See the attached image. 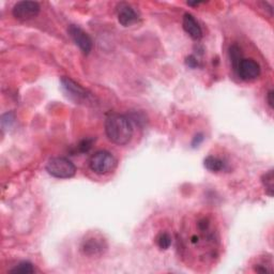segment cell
<instances>
[{
    "mask_svg": "<svg viewBox=\"0 0 274 274\" xmlns=\"http://www.w3.org/2000/svg\"><path fill=\"white\" fill-rule=\"evenodd\" d=\"M93 142H94L93 138H86L84 140H81V142L78 145L79 151L80 152H87L92 147Z\"/></svg>",
    "mask_w": 274,
    "mask_h": 274,
    "instance_id": "cell-16",
    "label": "cell"
},
{
    "mask_svg": "<svg viewBox=\"0 0 274 274\" xmlns=\"http://www.w3.org/2000/svg\"><path fill=\"white\" fill-rule=\"evenodd\" d=\"M47 173L58 179H69L76 173V167L66 158H51L46 164Z\"/></svg>",
    "mask_w": 274,
    "mask_h": 274,
    "instance_id": "cell-2",
    "label": "cell"
},
{
    "mask_svg": "<svg viewBox=\"0 0 274 274\" xmlns=\"http://www.w3.org/2000/svg\"><path fill=\"white\" fill-rule=\"evenodd\" d=\"M229 56H231V60L234 66V70L236 71L237 66H238L239 62L242 60V54H241L240 47L238 45H236V44L232 45L231 48H229Z\"/></svg>",
    "mask_w": 274,
    "mask_h": 274,
    "instance_id": "cell-13",
    "label": "cell"
},
{
    "mask_svg": "<svg viewBox=\"0 0 274 274\" xmlns=\"http://www.w3.org/2000/svg\"><path fill=\"white\" fill-rule=\"evenodd\" d=\"M10 272L28 274V273H33L34 268H33V265L30 264L29 262H23V263H20L17 266L14 267V268Z\"/></svg>",
    "mask_w": 274,
    "mask_h": 274,
    "instance_id": "cell-15",
    "label": "cell"
},
{
    "mask_svg": "<svg viewBox=\"0 0 274 274\" xmlns=\"http://www.w3.org/2000/svg\"><path fill=\"white\" fill-rule=\"evenodd\" d=\"M237 74L242 80L252 81L261 75V65L253 59L242 58V60L239 62L238 66L236 69Z\"/></svg>",
    "mask_w": 274,
    "mask_h": 274,
    "instance_id": "cell-5",
    "label": "cell"
},
{
    "mask_svg": "<svg viewBox=\"0 0 274 274\" xmlns=\"http://www.w3.org/2000/svg\"><path fill=\"white\" fill-rule=\"evenodd\" d=\"M157 244L161 250H167L172 246V237L167 233H161L157 237Z\"/></svg>",
    "mask_w": 274,
    "mask_h": 274,
    "instance_id": "cell-14",
    "label": "cell"
},
{
    "mask_svg": "<svg viewBox=\"0 0 274 274\" xmlns=\"http://www.w3.org/2000/svg\"><path fill=\"white\" fill-rule=\"evenodd\" d=\"M205 167L213 173H218L225 168V163L223 160H221L213 155H209L205 159Z\"/></svg>",
    "mask_w": 274,
    "mask_h": 274,
    "instance_id": "cell-11",
    "label": "cell"
},
{
    "mask_svg": "<svg viewBox=\"0 0 274 274\" xmlns=\"http://www.w3.org/2000/svg\"><path fill=\"white\" fill-rule=\"evenodd\" d=\"M61 87L65 94L68 95V98L75 103H79V104L83 103V104H86V103H91L93 100L90 92L86 90V89L84 87H81L79 84L72 80L71 78L62 77Z\"/></svg>",
    "mask_w": 274,
    "mask_h": 274,
    "instance_id": "cell-4",
    "label": "cell"
},
{
    "mask_svg": "<svg viewBox=\"0 0 274 274\" xmlns=\"http://www.w3.org/2000/svg\"><path fill=\"white\" fill-rule=\"evenodd\" d=\"M117 16L119 23L124 27L135 24L138 19L137 12L133 9L132 5L125 2H121L117 5Z\"/></svg>",
    "mask_w": 274,
    "mask_h": 274,
    "instance_id": "cell-9",
    "label": "cell"
},
{
    "mask_svg": "<svg viewBox=\"0 0 274 274\" xmlns=\"http://www.w3.org/2000/svg\"><path fill=\"white\" fill-rule=\"evenodd\" d=\"M14 121V116L12 113H6L5 115L2 116L1 118V123L2 127H10L11 123Z\"/></svg>",
    "mask_w": 274,
    "mask_h": 274,
    "instance_id": "cell-18",
    "label": "cell"
},
{
    "mask_svg": "<svg viewBox=\"0 0 274 274\" xmlns=\"http://www.w3.org/2000/svg\"><path fill=\"white\" fill-rule=\"evenodd\" d=\"M105 133L110 142L124 146L131 142L133 136L132 123L123 115H112L105 121Z\"/></svg>",
    "mask_w": 274,
    "mask_h": 274,
    "instance_id": "cell-1",
    "label": "cell"
},
{
    "mask_svg": "<svg viewBox=\"0 0 274 274\" xmlns=\"http://www.w3.org/2000/svg\"><path fill=\"white\" fill-rule=\"evenodd\" d=\"M262 183L266 190V193L269 196H273L274 194V175L273 169L267 172L262 177Z\"/></svg>",
    "mask_w": 274,
    "mask_h": 274,
    "instance_id": "cell-12",
    "label": "cell"
},
{
    "mask_svg": "<svg viewBox=\"0 0 274 274\" xmlns=\"http://www.w3.org/2000/svg\"><path fill=\"white\" fill-rule=\"evenodd\" d=\"M13 15L20 20H28L40 13V5L34 1H19L13 6Z\"/></svg>",
    "mask_w": 274,
    "mask_h": 274,
    "instance_id": "cell-8",
    "label": "cell"
},
{
    "mask_svg": "<svg viewBox=\"0 0 274 274\" xmlns=\"http://www.w3.org/2000/svg\"><path fill=\"white\" fill-rule=\"evenodd\" d=\"M182 26L186 31L193 40H201L203 38L202 27L199 26L195 17L190 13H186L183 16Z\"/></svg>",
    "mask_w": 274,
    "mask_h": 274,
    "instance_id": "cell-10",
    "label": "cell"
},
{
    "mask_svg": "<svg viewBox=\"0 0 274 274\" xmlns=\"http://www.w3.org/2000/svg\"><path fill=\"white\" fill-rule=\"evenodd\" d=\"M273 97H274V92H273V90H270L268 93H267V101H268V104H269V106H270L271 108H273V106H274V104H273V103H274Z\"/></svg>",
    "mask_w": 274,
    "mask_h": 274,
    "instance_id": "cell-20",
    "label": "cell"
},
{
    "mask_svg": "<svg viewBox=\"0 0 274 274\" xmlns=\"http://www.w3.org/2000/svg\"><path fill=\"white\" fill-rule=\"evenodd\" d=\"M116 164L117 161L114 155L105 150L95 152L89 161V167L97 175H106L110 173L116 167Z\"/></svg>",
    "mask_w": 274,
    "mask_h": 274,
    "instance_id": "cell-3",
    "label": "cell"
},
{
    "mask_svg": "<svg viewBox=\"0 0 274 274\" xmlns=\"http://www.w3.org/2000/svg\"><path fill=\"white\" fill-rule=\"evenodd\" d=\"M68 33L73 42L76 44L85 55L90 53L92 49V40L83 29L76 25H70L68 28Z\"/></svg>",
    "mask_w": 274,
    "mask_h": 274,
    "instance_id": "cell-7",
    "label": "cell"
},
{
    "mask_svg": "<svg viewBox=\"0 0 274 274\" xmlns=\"http://www.w3.org/2000/svg\"><path fill=\"white\" fill-rule=\"evenodd\" d=\"M186 64L191 69H196L197 66L199 65V62L197 60V58L193 55H190L189 57H187L186 59Z\"/></svg>",
    "mask_w": 274,
    "mask_h": 274,
    "instance_id": "cell-17",
    "label": "cell"
},
{
    "mask_svg": "<svg viewBox=\"0 0 274 274\" xmlns=\"http://www.w3.org/2000/svg\"><path fill=\"white\" fill-rule=\"evenodd\" d=\"M106 249V241L98 235H90L81 243V251L87 256L101 255Z\"/></svg>",
    "mask_w": 274,
    "mask_h": 274,
    "instance_id": "cell-6",
    "label": "cell"
},
{
    "mask_svg": "<svg viewBox=\"0 0 274 274\" xmlns=\"http://www.w3.org/2000/svg\"><path fill=\"white\" fill-rule=\"evenodd\" d=\"M203 140H204V135L202 134V133H201V134H197L194 137V139H193V143H192V146H193V148H195V147L201 145V143L203 142Z\"/></svg>",
    "mask_w": 274,
    "mask_h": 274,
    "instance_id": "cell-19",
    "label": "cell"
}]
</instances>
